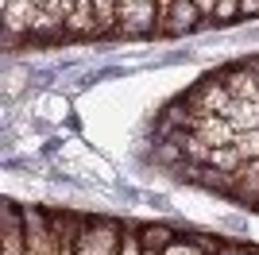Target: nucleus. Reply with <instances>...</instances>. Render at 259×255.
I'll use <instances>...</instances> for the list:
<instances>
[{
	"label": "nucleus",
	"mask_w": 259,
	"mask_h": 255,
	"mask_svg": "<svg viewBox=\"0 0 259 255\" xmlns=\"http://www.w3.org/2000/svg\"><path fill=\"white\" fill-rule=\"evenodd\" d=\"M143 159L259 217V54L221 62L166 97L147 116Z\"/></svg>",
	"instance_id": "obj_1"
},
{
	"label": "nucleus",
	"mask_w": 259,
	"mask_h": 255,
	"mask_svg": "<svg viewBox=\"0 0 259 255\" xmlns=\"http://www.w3.org/2000/svg\"><path fill=\"white\" fill-rule=\"evenodd\" d=\"M259 20V0H4V47L58 51L159 42Z\"/></svg>",
	"instance_id": "obj_2"
},
{
	"label": "nucleus",
	"mask_w": 259,
	"mask_h": 255,
	"mask_svg": "<svg viewBox=\"0 0 259 255\" xmlns=\"http://www.w3.org/2000/svg\"><path fill=\"white\" fill-rule=\"evenodd\" d=\"M4 255H259V244L190 224L8 197Z\"/></svg>",
	"instance_id": "obj_3"
}]
</instances>
